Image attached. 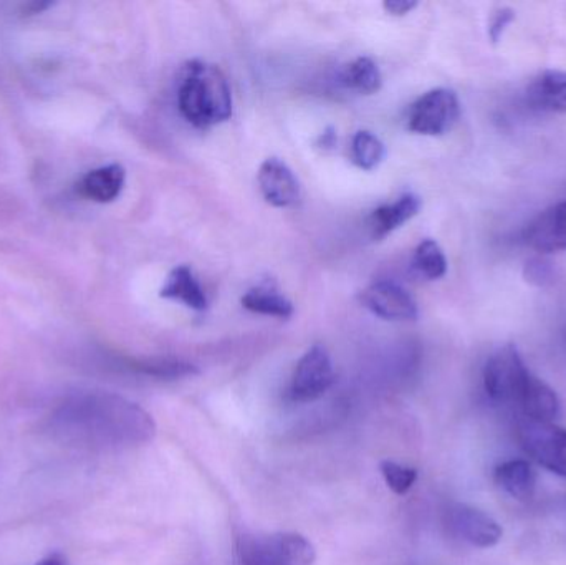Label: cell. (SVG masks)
Returning <instances> with one entry per match:
<instances>
[{"label":"cell","instance_id":"603a6c76","mask_svg":"<svg viewBox=\"0 0 566 565\" xmlns=\"http://www.w3.org/2000/svg\"><path fill=\"white\" fill-rule=\"evenodd\" d=\"M515 20V12L511 7H499L492 13L491 22H489V39L492 43H499L504 36L505 30Z\"/></svg>","mask_w":566,"mask_h":565},{"label":"cell","instance_id":"8fae6325","mask_svg":"<svg viewBox=\"0 0 566 565\" xmlns=\"http://www.w3.org/2000/svg\"><path fill=\"white\" fill-rule=\"evenodd\" d=\"M258 182L265 201L275 208L295 206L302 196L298 179L289 165L279 158H269L262 163Z\"/></svg>","mask_w":566,"mask_h":565},{"label":"cell","instance_id":"3957f363","mask_svg":"<svg viewBox=\"0 0 566 565\" xmlns=\"http://www.w3.org/2000/svg\"><path fill=\"white\" fill-rule=\"evenodd\" d=\"M178 106L186 122L209 129L232 116V90L218 65L191 60L179 72Z\"/></svg>","mask_w":566,"mask_h":565},{"label":"cell","instance_id":"4fadbf2b","mask_svg":"<svg viewBox=\"0 0 566 565\" xmlns=\"http://www.w3.org/2000/svg\"><path fill=\"white\" fill-rule=\"evenodd\" d=\"M126 171L122 165H106L92 169L80 179L76 189L83 198L106 205L115 201L125 188Z\"/></svg>","mask_w":566,"mask_h":565},{"label":"cell","instance_id":"5bb4252c","mask_svg":"<svg viewBox=\"0 0 566 565\" xmlns=\"http://www.w3.org/2000/svg\"><path fill=\"white\" fill-rule=\"evenodd\" d=\"M528 105L538 112L566 113V72L547 70L527 86Z\"/></svg>","mask_w":566,"mask_h":565},{"label":"cell","instance_id":"cb8c5ba5","mask_svg":"<svg viewBox=\"0 0 566 565\" xmlns=\"http://www.w3.org/2000/svg\"><path fill=\"white\" fill-rule=\"evenodd\" d=\"M527 279L534 284L544 285L545 282L551 281L552 279V269L548 268L547 262L542 261H532L531 264H527Z\"/></svg>","mask_w":566,"mask_h":565},{"label":"cell","instance_id":"ac0fdd59","mask_svg":"<svg viewBox=\"0 0 566 565\" xmlns=\"http://www.w3.org/2000/svg\"><path fill=\"white\" fill-rule=\"evenodd\" d=\"M342 83L346 88L371 95L381 88L382 75L375 60L369 56H358L343 69Z\"/></svg>","mask_w":566,"mask_h":565},{"label":"cell","instance_id":"2e32d148","mask_svg":"<svg viewBox=\"0 0 566 565\" xmlns=\"http://www.w3.org/2000/svg\"><path fill=\"white\" fill-rule=\"evenodd\" d=\"M494 483L517 501H528L537 490V471L527 460H509L494 470Z\"/></svg>","mask_w":566,"mask_h":565},{"label":"cell","instance_id":"484cf974","mask_svg":"<svg viewBox=\"0 0 566 565\" xmlns=\"http://www.w3.org/2000/svg\"><path fill=\"white\" fill-rule=\"evenodd\" d=\"M33 565H72V563H70L69 557L63 556L62 553H53Z\"/></svg>","mask_w":566,"mask_h":565},{"label":"cell","instance_id":"d4e9b609","mask_svg":"<svg viewBox=\"0 0 566 565\" xmlns=\"http://www.w3.org/2000/svg\"><path fill=\"white\" fill-rule=\"evenodd\" d=\"M382 7H385L386 12L392 13V15H406L418 7V2H412V0H388Z\"/></svg>","mask_w":566,"mask_h":565},{"label":"cell","instance_id":"e0dca14e","mask_svg":"<svg viewBox=\"0 0 566 565\" xmlns=\"http://www.w3.org/2000/svg\"><path fill=\"white\" fill-rule=\"evenodd\" d=\"M242 305L254 314L269 315V317L290 318L295 312L292 302L272 282H264L249 289L242 297Z\"/></svg>","mask_w":566,"mask_h":565},{"label":"cell","instance_id":"7402d4cb","mask_svg":"<svg viewBox=\"0 0 566 565\" xmlns=\"http://www.w3.org/2000/svg\"><path fill=\"white\" fill-rule=\"evenodd\" d=\"M379 471H381L389 490L398 496L408 493L418 481V471L415 468L405 467V464L395 463V461H381Z\"/></svg>","mask_w":566,"mask_h":565},{"label":"cell","instance_id":"d6986e66","mask_svg":"<svg viewBox=\"0 0 566 565\" xmlns=\"http://www.w3.org/2000/svg\"><path fill=\"white\" fill-rule=\"evenodd\" d=\"M386 156L385 143L373 135L371 132H358L353 136L352 142V161L358 166L359 169L371 171L381 165Z\"/></svg>","mask_w":566,"mask_h":565},{"label":"cell","instance_id":"6da1fadb","mask_svg":"<svg viewBox=\"0 0 566 565\" xmlns=\"http://www.w3.org/2000/svg\"><path fill=\"white\" fill-rule=\"evenodd\" d=\"M52 425L63 440L88 447H136L156 435L148 411L108 391L75 395L55 411Z\"/></svg>","mask_w":566,"mask_h":565},{"label":"cell","instance_id":"9c48e42d","mask_svg":"<svg viewBox=\"0 0 566 565\" xmlns=\"http://www.w3.org/2000/svg\"><path fill=\"white\" fill-rule=\"evenodd\" d=\"M359 301L376 317L392 322H411L419 317L412 295L392 281L373 282L359 294Z\"/></svg>","mask_w":566,"mask_h":565},{"label":"cell","instance_id":"30bf717a","mask_svg":"<svg viewBox=\"0 0 566 565\" xmlns=\"http://www.w3.org/2000/svg\"><path fill=\"white\" fill-rule=\"evenodd\" d=\"M524 242L542 254L566 251V201L535 216L525 228Z\"/></svg>","mask_w":566,"mask_h":565},{"label":"cell","instance_id":"5b68a950","mask_svg":"<svg viewBox=\"0 0 566 565\" xmlns=\"http://www.w3.org/2000/svg\"><path fill=\"white\" fill-rule=\"evenodd\" d=\"M522 450L538 467L566 480V430L554 421L527 420L517 423Z\"/></svg>","mask_w":566,"mask_h":565},{"label":"cell","instance_id":"8992f818","mask_svg":"<svg viewBox=\"0 0 566 565\" xmlns=\"http://www.w3.org/2000/svg\"><path fill=\"white\" fill-rule=\"evenodd\" d=\"M459 116L461 103L452 90H429L409 108L408 128L418 135H444L458 123Z\"/></svg>","mask_w":566,"mask_h":565},{"label":"cell","instance_id":"4316f807","mask_svg":"<svg viewBox=\"0 0 566 565\" xmlns=\"http://www.w3.org/2000/svg\"><path fill=\"white\" fill-rule=\"evenodd\" d=\"M336 145V133L333 129H326L325 133L319 135L318 146H322L323 149L333 148Z\"/></svg>","mask_w":566,"mask_h":565},{"label":"cell","instance_id":"44dd1931","mask_svg":"<svg viewBox=\"0 0 566 565\" xmlns=\"http://www.w3.org/2000/svg\"><path fill=\"white\" fill-rule=\"evenodd\" d=\"M136 370L148 377L159 380H178V378L192 377L198 374V368L188 362L175 360V358H151L135 365Z\"/></svg>","mask_w":566,"mask_h":565},{"label":"cell","instance_id":"7a4b0ae2","mask_svg":"<svg viewBox=\"0 0 566 565\" xmlns=\"http://www.w3.org/2000/svg\"><path fill=\"white\" fill-rule=\"evenodd\" d=\"M482 384L492 404L518 411L521 418L554 421L560 415L557 391L532 374L515 345H504L489 357Z\"/></svg>","mask_w":566,"mask_h":565},{"label":"cell","instance_id":"7c38bea8","mask_svg":"<svg viewBox=\"0 0 566 565\" xmlns=\"http://www.w3.org/2000/svg\"><path fill=\"white\" fill-rule=\"evenodd\" d=\"M422 201L415 192H406L396 201L379 206L369 216V228L375 239H385L396 229L411 221L421 211Z\"/></svg>","mask_w":566,"mask_h":565},{"label":"cell","instance_id":"52a82bcc","mask_svg":"<svg viewBox=\"0 0 566 565\" xmlns=\"http://www.w3.org/2000/svg\"><path fill=\"white\" fill-rule=\"evenodd\" d=\"M333 380L335 374L328 352L323 345H313L296 364L290 384V398L298 404L318 400L329 390Z\"/></svg>","mask_w":566,"mask_h":565},{"label":"cell","instance_id":"ba28073f","mask_svg":"<svg viewBox=\"0 0 566 565\" xmlns=\"http://www.w3.org/2000/svg\"><path fill=\"white\" fill-rule=\"evenodd\" d=\"M446 524L455 540L478 550H492L504 536V530L491 514L469 504H452L446 514Z\"/></svg>","mask_w":566,"mask_h":565},{"label":"cell","instance_id":"277c9868","mask_svg":"<svg viewBox=\"0 0 566 565\" xmlns=\"http://www.w3.org/2000/svg\"><path fill=\"white\" fill-rule=\"evenodd\" d=\"M238 559L241 565H313L316 551L302 534H259L239 540Z\"/></svg>","mask_w":566,"mask_h":565},{"label":"cell","instance_id":"ffe728a7","mask_svg":"<svg viewBox=\"0 0 566 565\" xmlns=\"http://www.w3.org/2000/svg\"><path fill=\"white\" fill-rule=\"evenodd\" d=\"M415 268L429 281H439L448 274V259L438 242L424 239L415 251Z\"/></svg>","mask_w":566,"mask_h":565},{"label":"cell","instance_id":"9a60e30c","mask_svg":"<svg viewBox=\"0 0 566 565\" xmlns=\"http://www.w3.org/2000/svg\"><path fill=\"white\" fill-rule=\"evenodd\" d=\"M159 297L181 302L192 311L202 312L208 308L209 299L189 265H178L169 272L165 285L159 291Z\"/></svg>","mask_w":566,"mask_h":565}]
</instances>
